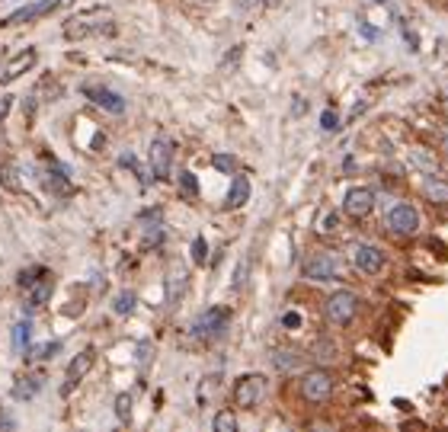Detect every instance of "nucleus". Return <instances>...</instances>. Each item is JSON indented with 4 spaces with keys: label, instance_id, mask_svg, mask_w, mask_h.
Wrapping results in <instances>:
<instances>
[{
    "label": "nucleus",
    "instance_id": "obj_37",
    "mask_svg": "<svg viewBox=\"0 0 448 432\" xmlns=\"http://www.w3.org/2000/svg\"><path fill=\"white\" fill-rule=\"evenodd\" d=\"M10 106H13V96H0V122L10 116Z\"/></svg>",
    "mask_w": 448,
    "mask_h": 432
},
{
    "label": "nucleus",
    "instance_id": "obj_31",
    "mask_svg": "<svg viewBox=\"0 0 448 432\" xmlns=\"http://www.w3.org/2000/svg\"><path fill=\"white\" fill-rule=\"evenodd\" d=\"M45 186H49L51 192H67V189H71V186H67V180H61V173H58V170H55V173H49V176H45Z\"/></svg>",
    "mask_w": 448,
    "mask_h": 432
},
{
    "label": "nucleus",
    "instance_id": "obj_34",
    "mask_svg": "<svg viewBox=\"0 0 448 432\" xmlns=\"http://www.w3.org/2000/svg\"><path fill=\"white\" fill-rule=\"evenodd\" d=\"M215 166H218V170H227V173H231V170H234V157H227V154H218Z\"/></svg>",
    "mask_w": 448,
    "mask_h": 432
},
{
    "label": "nucleus",
    "instance_id": "obj_38",
    "mask_svg": "<svg viewBox=\"0 0 448 432\" xmlns=\"http://www.w3.org/2000/svg\"><path fill=\"white\" fill-rule=\"evenodd\" d=\"M39 273H45V269H39V266H35V269H29V273H23V275H19V285H23V288H26V285L33 282V279H35V275H39Z\"/></svg>",
    "mask_w": 448,
    "mask_h": 432
},
{
    "label": "nucleus",
    "instance_id": "obj_41",
    "mask_svg": "<svg viewBox=\"0 0 448 432\" xmlns=\"http://www.w3.org/2000/svg\"><path fill=\"white\" fill-rule=\"evenodd\" d=\"M67 3H74V0H61V7H67Z\"/></svg>",
    "mask_w": 448,
    "mask_h": 432
},
{
    "label": "nucleus",
    "instance_id": "obj_7",
    "mask_svg": "<svg viewBox=\"0 0 448 432\" xmlns=\"http://www.w3.org/2000/svg\"><path fill=\"white\" fill-rule=\"evenodd\" d=\"M349 253H352V266H356L359 273L378 275L384 269V253L374 247V243H356Z\"/></svg>",
    "mask_w": 448,
    "mask_h": 432
},
{
    "label": "nucleus",
    "instance_id": "obj_40",
    "mask_svg": "<svg viewBox=\"0 0 448 432\" xmlns=\"http://www.w3.org/2000/svg\"><path fill=\"white\" fill-rule=\"evenodd\" d=\"M266 3H269V7H275V3H279V0H266Z\"/></svg>",
    "mask_w": 448,
    "mask_h": 432
},
{
    "label": "nucleus",
    "instance_id": "obj_36",
    "mask_svg": "<svg viewBox=\"0 0 448 432\" xmlns=\"http://www.w3.org/2000/svg\"><path fill=\"white\" fill-rule=\"evenodd\" d=\"M243 282H247V259H243L241 269H237V275H234V288H243Z\"/></svg>",
    "mask_w": 448,
    "mask_h": 432
},
{
    "label": "nucleus",
    "instance_id": "obj_5",
    "mask_svg": "<svg viewBox=\"0 0 448 432\" xmlns=\"http://www.w3.org/2000/svg\"><path fill=\"white\" fill-rule=\"evenodd\" d=\"M388 227L400 237H410V234L420 231V211H416L410 202H400L388 211Z\"/></svg>",
    "mask_w": 448,
    "mask_h": 432
},
{
    "label": "nucleus",
    "instance_id": "obj_35",
    "mask_svg": "<svg viewBox=\"0 0 448 432\" xmlns=\"http://www.w3.org/2000/svg\"><path fill=\"white\" fill-rule=\"evenodd\" d=\"M282 324H285V327H288V330H298V327H301V317H298V314H295V311H288V314H285V317H282Z\"/></svg>",
    "mask_w": 448,
    "mask_h": 432
},
{
    "label": "nucleus",
    "instance_id": "obj_28",
    "mask_svg": "<svg viewBox=\"0 0 448 432\" xmlns=\"http://www.w3.org/2000/svg\"><path fill=\"white\" fill-rule=\"evenodd\" d=\"M192 263H196V266H205V259H208V243H205V237H196V241H192Z\"/></svg>",
    "mask_w": 448,
    "mask_h": 432
},
{
    "label": "nucleus",
    "instance_id": "obj_16",
    "mask_svg": "<svg viewBox=\"0 0 448 432\" xmlns=\"http://www.w3.org/2000/svg\"><path fill=\"white\" fill-rule=\"evenodd\" d=\"M250 202V180L247 176H234L231 180V189H227V208H243Z\"/></svg>",
    "mask_w": 448,
    "mask_h": 432
},
{
    "label": "nucleus",
    "instance_id": "obj_30",
    "mask_svg": "<svg viewBox=\"0 0 448 432\" xmlns=\"http://www.w3.org/2000/svg\"><path fill=\"white\" fill-rule=\"evenodd\" d=\"M58 349H61V343H45V346H35L26 358H49V356H55Z\"/></svg>",
    "mask_w": 448,
    "mask_h": 432
},
{
    "label": "nucleus",
    "instance_id": "obj_4",
    "mask_svg": "<svg viewBox=\"0 0 448 432\" xmlns=\"http://www.w3.org/2000/svg\"><path fill=\"white\" fill-rule=\"evenodd\" d=\"M333 388H336V381H333V374L327 368H314V372H307L301 378V394L307 400H314V404H324L333 394Z\"/></svg>",
    "mask_w": 448,
    "mask_h": 432
},
{
    "label": "nucleus",
    "instance_id": "obj_43",
    "mask_svg": "<svg viewBox=\"0 0 448 432\" xmlns=\"http://www.w3.org/2000/svg\"><path fill=\"white\" fill-rule=\"evenodd\" d=\"M374 3H384V0H374Z\"/></svg>",
    "mask_w": 448,
    "mask_h": 432
},
{
    "label": "nucleus",
    "instance_id": "obj_25",
    "mask_svg": "<svg viewBox=\"0 0 448 432\" xmlns=\"http://www.w3.org/2000/svg\"><path fill=\"white\" fill-rule=\"evenodd\" d=\"M135 301H138V298H135L132 291H119L116 301H112V311H116V314H132V311H135Z\"/></svg>",
    "mask_w": 448,
    "mask_h": 432
},
{
    "label": "nucleus",
    "instance_id": "obj_10",
    "mask_svg": "<svg viewBox=\"0 0 448 432\" xmlns=\"http://www.w3.org/2000/svg\"><path fill=\"white\" fill-rule=\"evenodd\" d=\"M51 295H55V275L51 273H39V279L26 285V298H29V308H42L49 304Z\"/></svg>",
    "mask_w": 448,
    "mask_h": 432
},
{
    "label": "nucleus",
    "instance_id": "obj_1",
    "mask_svg": "<svg viewBox=\"0 0 448 432\" xmlns=\"http://www.w3.org/2000/svg\"><path fill=\"white\" fill-rule=\"evenodd\" d=\"M269 394V381H266V374H241L231 388V397H234V407L241 410H257L259 404L266 400Z\"/></svg>",
    "mask_w": 448,
    "mask_h": 432
},
{
    "label": "nucleus",
    "instance_id": "obj_6",
    "mask_svg": "<svg viewBox=\"0 0 448 432\" xmlns=\"http://www.w3.org/2000/svg\"><path fill=\"white\" fill-rule=\"evenodd\" d=\"M148 160H150L154 180H166L170 176V164H173V141L170 138H154L148 150Z\"/></svg>",
    "mask_w": 448,
    "mask_h": 432
},
{
    "label": "nucleus",
    "instance_id": "obj_27",
    "mask_svg": "<svg viewBox=\"0 0 448 432\" xmlns=\"http://www.w3.org/2000/svg\"><path fill=\"white\" fill-rule=\"evenodd\" d=\"M116 416H119V423L132 420V394H119L116 397Z\"/></svg>",
    "mask_w": 448,
    "mask_h": 432
},
{
    "label": "nucleus",
    "instance_id": "obj_29",
    "mask_svg": "<svg viewBox=\"0 0 448 432\" xmlns=\"http://www.w3.org/2000/svg\"><path fill=\"white\" fill-rule=\"evenodd\" d=\"M29 346V324H17L13 327V349L23 352Z\"/></svg>",
    "mask_w": 448,
    "mask_h": 432
},
{
    "label": "nucleus",
    "instance_id": "obj_26",
    "mask_svg": "<svg viewBox=\"0 0 448 432\" xmlns=\"http://www.w3.org/2000/svg\"><path fill=\"white\" fill-rule=\"evenodd\" d=\"M186 288V273L180 269V273H170V279H166V298L176 301V291Z\"/></svg>",
    "mask_w": 448,
    "mask_h": 432
},
{
    "label": "nucleus",
    "instance_id": "obj_3",
    "mask_svg": "<svg viewBox=\"0 0 448 432\" xmlns=\"http://www.w3.org/2000/svg\"><path fill=\"white\" fill-rule=\"evenodd\" d=\"M359 304H362V301H359L356 291L340 288L327 298V317H330L336 327H346V324H352V317L359 314Z\"/></svg>",
    "mask_w": 448,
    "mask_h": 432
},
{
    "label": "nucleus",
    "instance_id": "obj_18",
    "mask_svg": "<svg viewBox=\"0 0 448 432\" xmlns=\"http://www.w3.org/2000/svg\"><path fill=\"white\" fill-rule=\"evenodd\" d=\"M336 227H340V215L333 211V208H320V215H317V221H314V231L317 234H336Z\"/></svg>",
    "mask_w": 448,
    "mask_h": 432
},
{
    "label": "nucleus",
    "instance_id": "obj_39",
    "mask_svg": "<svg viewBox=\"0 0 448 432\" xmlns=\"http://www.w3.org/2000/svg\"><path fill=\"white\" fill-rule=\"evenodd\" d=\"M259 3H263V0H237L241 10H253V7H259Z\"/></svg>",
    "mask_w": 448,
    "mask_h": 432
},
{
    "label": "nucleus",
    "instance_id": "obj_11",
    "mask_svg": "<svg viewBox=\"0 0 448 432\" xmlns=\"http://www.w3.org/2000/svg\"><path fill=\"white\" fill-rule=\"evenodd\" d=\"M61 7V0H39V3H29V7L17 10V13H10L7 19L0 26H19V23H33V19L45 17V13H51V10H58Z\"/></svg>",
    "mask_w": 448,
    "mask_h": 432
},
{
    "label": "nucleus",
    "instance_id": "obj_42",
    "mask_svg": "<svg viewBox=\"0 0 448 432\" xmlns=\"http://www.w3.org/2000/svg\"><path fill=\"white\" fill-rule=\"evenodd\" d=\"M445 148H448V135H445Z\"/></svg>",
    "mask_w": 448,
    "mask_h": 432
},
{
    "label": "nucleus",
    "instance_id": "obj_17",
    "mask_svg": "<svg viewBox=\"0 0 448 432\" xmlns=\"http://www.w3.org/2000/svg\"><path fill=\"white\" fill-rule=\"evenodd\" d=\"M423 196L436 205H448V183L439 180V176H426L423 180Z\"/></svg>",
    "mask_w": 448,
    "mask_h": 432
},
{
    "label": "nucleus",
    "instance_id": "obj_9",
    "mask_svg": "<svg viewBox=\"0 0 448 432\" xmlns=\"http://www.w3.org/2000/svg\"><path fill=\"white\" fill-rule=\"evenodd\" d=\"M83 96H87L90 103H96V106H103L106 112H112V116H122V112H125V100L119 96L116 90H106V87H90V83H87V87H83Z\"/></svg>",
    "mask_w": 448,
    "mask_h": 432
},
{
    "label": "nucleus",
    "instance_id": "obj_22",
    "mask_svg": "<svg viewBox=\"0 0 448 432\" xmlns=\"http://www.w3.org/2000/svg\"><path fill=\"white\" fill-rule=\"evenodd\" d=\"M221 388V374H205L202 378V388H199V404H208L215 397V391Z\"/></svg>",
    "mask_w": 448,
    "mask_h": 432
},
{
    "label": "nucleus",
    "instance_id": "obj_8",
    "mask_svg": "<svg viewBox=\"0 0 448 432\" xmlns=\"http://www.w3.org/2000/svg\"><path fill=\"white\" fill-rule=\"evenodd\" d=\"M374 208V192L368 189V186H352V189L346 192V199H343V211H346L349 218H368Z\"/></svg>",
    "mask_w": 448,
    "mask_h": 432
},
{
    "label": "nucleus",
    "instance_id": "obj_2",
    "mask_svg": "<svg viewBox=\"0 0 448 432\" xmlns=\"http://www.w3.org/2000/svg\"><path fill=\"white\" fill-rule=\"evenodd\" d=\"M343 269V259L336 250H320V253H314V257L304 263V279H311V282H330V279H336Z\"/></svg>",
    "mask_w": 448,
    "mask_h": 432
},
{
    "label": "nucleus",
    "instance_id": "obj_21",
    "mask_svg": "<svg viewBox=\"0 0 448 432\" xmlns=\"http://www.w3.org/2000/svg\"><path fill=\"white\" fill-rule=\"evenodd\" d=\"M273 365L279 372H288L298 365V356H295V349H273Z\"/></svg>",
    "mask_w": 448,
    "mask_h": 432
},
{
    "label": "nucleus",
    "instance_id": "obj_12",
    "mask_svg": "<svg viewBox=\"0 0 448 432\" xmlns=\"http://www.w3.org/2000/svg\"><path fill=\"white\" fill-rule=\"evenodd\" d=\"M224 327H227V308H212L192 324V333L196 336H218Z\"/></svg>",
    "mask_w": 448,
    "mask_h": 432
},
{
    "label": "nucleus",
    "instance_id": "obj_19",
    "mask_svg": "<svg viewBox=\"0 0 448 432\" xmlns=\"http://www.w3.org/2000/svg\"><path fill=\"white\" fill-rule=\"evenodd\" d=\"M39 388H42L39 378H19V381L13 384V397H17V400H29V397H35V394H39Z\"/></svg>",
    "mask_w": 448,
    "mask_h": 432
},
{
    "label": "nucleus",
    "instance_id": "obj_23",
    "mask_svg": "<svg viewBox=\"0 0 448 432\" xmlns=\"http://www.w3.org/2000/svg\"><path fill=\"white\" fill-rule=\"evenodd\" d=\"M311 356H314L317 362H333V358H336V343H333V340H320V343H314V349H311Z\"/></svg>",
    "mask_w": 448,
    "mask_h": 432
},
{
    "label": "nucleus",
    "instance_id": "obj_15",
    "mask_svg": "<svg viewBox=\"0 0 448 432\" xmlns=\"http://www.w3.org/2000/svg\"><path fill=\"white\" fill-rule=\"evenodd\" d=\"M0 186L7 192H23L26 189V180H23V166L17 160H7L0 164Z\"/></svg>",
    "mask_w": 448,
    "mask_h": 432
},
{
    "label": "nucleus",
    "instance_id": "obj_20",
    "mask_svg": "<svg viewBox=\"0 0 448 432\" xmlns=\"http://www.w3.org/2000/svg\"><path fill=\"white\" fill-rule=\"evenodd\" d=\"M212 429H215V432H237V416L231 413V407L218 410L215 420H212Z\"/></svg>",
    "mask_w": 448,
    "mask_h": 432
},
{
    "label": "nucleus",
    "instance_id": "obj_13",
    "mask_svg": "<svg viewBox=\"0 0 448 432\" xmlns=\"http://www.w3.org/2000/svg\"><path fill=\"white\" fill-rule=\"evenodd\" d=\"M96 365V352L93 349H83L77 358H71V365H67V384H64V394H71V388L74 384H80L87 374H90V368Z\"/></svg>",
    "mask_w": 448,
    "mask_h": 432
},
{
    "label": "nucleus",
    "instance_id": "obj_33",
    "mask_svg": "<svg viewBox=\"0 0 448 432\" xmlns=\"http://www.w3.org/2000/svg\"><path fill=\"white\" fill-rule=\"evenodd\" d=\"M33 116H35V100H33V96H26V100H23V119H26V125L33 122Z\"/></svg>",
    "mask_w": 448,
    "mask_h": 432
},
{
    "label": "nucleus",
    "instance_id": "obj_24",
    "mask_svg": "<svg viewBox=\"0 0 448 432\" xmlns=\"http://www.w3.org/2000/svg\"><path fill=\"white\" fill-rule=\"evenodd\" d=\"M180 192H183L186 199H196V196H199V180H196V173H189V170L180 173Z\"/></svg>",
    "mask_w": 448,
    "mask_h": 432
},
{
    "label": "nucleus",
    "instance_id": "obj_14",
    "mask_svg": "<svg viewBox=\"0 0 448 432\" xmlns=\"http://www.w3.org/2000/svg\"><path fill=\"white\" fill-rule=\"evenodd\" d=\"M35 61H39V51H35V49H26V51H19L17 58H13L7 67H3V74H0V83H13V80H17V77H23L26 71H33V67H35Z\"/></svg>",
    "mask_w": 448,
    "mask_h": 432
},
{
    "label": "nucleus",
    "instance_id": "obj_32",
    "mask_svg": "<svg viewBox=\"0 0 448 432\" xmlns=\"http://www.w3.org/2000/svg\"><path fill=\"white\" fill-rule=\"evenodd\" d=\"M320 128H324V132H336V128H340V116L327 109L324 116H320Z\"/></svg>",
    "mask_w": 448,
    "mask_h": 432
}]
</instances>
